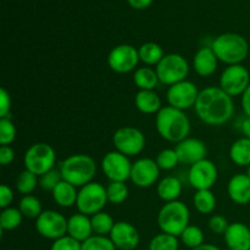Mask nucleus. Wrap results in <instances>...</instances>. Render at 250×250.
Returning <instances> with one entry per match:
<instances>
[{
	"label": "nucleus",
	"instance_id": "nucleus-14",
	"mask_svg": "<svg viewBox=\"0 0 250 250\" xmlns=\"http://www.w3.org/2000/svg\"><path fill=\"white\" fill-rule=\"evenodd\" d=\"M198 97H199L198 87L194 83L187 80L170 85L167 94H166L168 105L175 109L182 110V111L194 106Z\"/></svg>",
	"mask_w": 250,
	"mask_h": 250
},
{
	"label": "nucleus",
	"instance_id": "nucleus-11",
	"mask_svg": "<svg viewBox=\"0 0 250 250\" xmlns=\"http://www.w3.org/2000/svg\"><path fill=\"white\" fill-rule=\"evenodd\" d=\"M102 170L110 182H126L131 178L132 163L119 151H109L102 160Z\"/></svg>",
	"mask_w": 250,
	"mask_h": 250
},
{
	"label": "nucleus",
	"instance_id": "nucleus-41",
	"mask_svg": "<svg viewBox=\"0 0 250 250\" xmlns=\"http://www.w3.org/2000/svg\"><path fill=\"white\" fill-rule=\"evenodd\" d=\"M81 248H82L81 242L76 241L75 238L66 234V236L54 241L50 250H81Z\"/></svg>",
	"mask_w": 250,
	"mask_h": 250
},
{
	"label": "nucleus",
	"instance_id": "nucleus-44",
	"mask_svg": "<svg viewBox=\"0 0 250 250\" xmlns=\"http://www.w3.org/2000/svg\"><path fill=\"white\" fill-rule=\"evenodd\" d=\"M12 200H14V192H12L11 188L6 185L0 186V207L2 209L9 208Z\"/></svg>",
	"mask_w": 250,
	"mask_h": 250
},
{
	"label": "nucleus",
	"instance_id": "nucleus-25",
	"mask_svg": "<svg viewBox=\"0 0 250 250\" xmlns=\"http://www.w3.org/2000/svg\"><path fill=\"white\" fill-rule=\"evenodd\" d=\"M51 193H53L54 202L61 208H71L77 203V187L63 180L56 186V188Z\"/></svg>",
	"mask_w": 250,
	"mask_h": 250
},
{
	"label": "nucleus",
	"instance_id": "nucleus-38",
	"mask_svg": "<svg viewBox=\"0 0 250 250\" xmlns=\"http://www.w3.org/2000/svg\"><path fill=\"white\" fill-rule=\"evenodd\" d=\"M81 250H116V247L107 237L92 236L83 242Z\"/></svg>",
	"mask_w": 250,
	"mask_h": 250
},
{
	"label": "nucleus",
	"instance_id": "nucleus-31",
	"mask_svg": "<svg viewBox=\"0 0 250 250\" xmlns=\"http://www.w3.org/2000/svg\"><path fill=\"white\" fill-rule=\"evenodd\" d=\"M22 212L17 208H5L0 214V229L1 231H12L22 224Z\"/></svg>",
	"mask_w": 250,
	"mask_h": 250
},
{
	"label": "nucleus",
	"instance_id": "nucleus-5",
	"mask_svg": "<svg viewBox=\"0 0 250 250\" xmlns=\"http://www.w3.org/2000/svg\"><path fill=\"white\" fill-rule=\"evenodd\" d=\"M189 209L185 203L176 202L166 203L158 214V226L163 233L178 237L189 226Z\"/></svg>",
	"mask_w": 250,
	"mask_h": 250
},
{
	"label": "nucleus",
	"instance_id": "nucleus-20",
	"mask_svg": "<svg viewBox=\"0 0 250 250\" xmlns=\"http://www.w3.org/2000/svg\"><path fill=\"white\" fill-rule=\"evenodd\" d=\"M227 193L236 204L247 205L250 203V178L247 173L234 175L227 185Z\"/></svg>",
	"mask_w": 250,
	"mask_h": 250
},
{
	"label": "nucleus",
	"instance_id": "nucleus-7",
	"mask_svg": "<svg viewBox=\"0 0 250 250\" xmlns=\"http://www.w3.org/2000/svg\"><path fill=\"white\" fill-rule=\"evenodd\" d=\"M107 202L109 200H107L106 187H104L102 183L90 182L78 190L76 207L81 214L93 216L103 211Z\"/></svg>",
	"mask_w": 250,
	"mask_h": 250
},
{
	"label": "nucleus",
	"instance_id": "nucleus-39",
	"mask_svg": "<svg viewBox=\"0 0 250 250\" xmlns=\"http://www.w3.org/2000/svg\"><path fill=\"white\" fill-rule=\"evenodd\" d=\"M16 138V126L11 119L5 117L0 119V144L1 146H10Z\"/></svg>",
	"mask_w": 250,
	"mask_h": 250
},
{
	"label": "nucleus",
	"instance_id": "nucleus-24",
	"mask_svg": "<svg viewBox=\"0 0 250 250\" xmlns=\"http://www.w3.org/2000/svg\"><path fill=\"white\" fill-rule=\"evenodd\" d=\"M156 192L159 198L165 203L176 202L182 194V183L175 176H167L159 182Z\"/></svg>",
	"mask_w": 250,
	"mask_h": 250
},
{
	"label": "nucleus",
	"instance_id": "nucleus-15",
	"mask_svg": "<svg viewBox=\"0 0 250 250\" xmlns=\"http://www.w3.org/2000/svg\"><path fill=\"white\" fill-rule=\"evenodd\" d=\"M217 167L211 160L204 159L190 166L188 171V182L194 189H211L217 181Z\"/></svg>",
	"mask_w": 250,
	"mask_h": 250
},
{
	"label": "nucleus",
	"instance_id": "nucleus-33",
	"mask_svg": "<svg viewBox=\"0 0 250 250\" xmlns=\"http://www.w3.org/2000/svg\"><path fill=\"white\" fill-rule=\"evenodd\" d=\"M106 194L109 203L122 204L128 198V187L126 182H110L106 187Z\"/></svg>",
	"mask_w": 250,
	"mask_h": 250
},
{
	"label": "nucleus",
	"instance_id": "nucleus-2",
	"mask_svg": "<svg viewBox=\"0 0 250 250\" xmlns=\"http://www.w3.org/2000/svg\"><path fill=\"white\" fill-rule=\"evenodd\" d=\"M156 129L161 138L170 143H180L188 138L190 132V121L182 110L172 106H164L156 114Z\"/></svg>",
	"mask_w": 250,
	"mask_h": 250
},
{
	"label": "nucleus",
	"instance_id": "nucleus-1",
	"mask_svg": "<svg viewBox=\"0 0 250 250\" xmlns=\"http://www.w3.org/2000/svg\"><path fill=\"white\" fill-rule=\"evenodd\" d=\"M197 116L210 126H221L232 119L234 104L232 97L220 87H208L200 90L194 105Z\"/></svg>",
	"mask_w": 250,
	"mask_h": 250
},
{
	"label": "nucleus",
	"instance_id": "nucleus-21",
	"mask_svg": "<svg viewBox=\"0 0 250 250\" xmlns=\"http://www.w3.org/2000/svg\"><path fill=\"white\" fill-rule=\"evenodd\" d=\"M219 59L211 46H203L193 58V68L200 77H209L216 71Z\"/></svg>",
	"mask_w": 250,
	"mask_h": 250
},
{
	"label": "nucleus",
	"instance_id": "nucleus-45",
	"mask_svg": "<svg viewBox=\"0 0 250 250\" xmlns=\"http://www.w3.org/2000/svg\"><path fill=\"white\" fill-rule=\"evenodd\" d=\"M15 151L10 146H1L0 148V164L4 166L9 165L14 161Z\"/></svg>",
	"mask_w": 250,
	"mask_h": 250
},
{
	"label": "nucleus",
	"instance_id": "nucleus-16",
	"mask_svg": "<svg viewBox=\"0 0 250 250\" xmlns=\"http://www.w3.org/2000/svg\"><path fill=\"white\" fill-rule=\"evenodd\" d=\"M160 176V167L155 160L149 158L138 159L132 164L131 178L134 186L139 188H149L156 183Z\"/></svg>",
	"mask_w": 250,
	"mask_h": 250
},
{
	"label": "nucleus",
	"instance_id": "nucleus-28",
	"mask_svg": "<svg viewBox=\"0 0 250 250\" xmlns=\"http://www.w3.org/2000/svg\"><path fill=\"white\" fill-rule=\"evenodd\" d=\"M138 53L142 62L148 66L158 65L165 56L163 48L159 44L153 43V42H148V43H144L143 45L139 46Z\"/></svg>",
	"mask_w": 250,
	"mask_h": 250
},
{
	"label": "nucleus",
	"instance_id": "nucleus-48",
	"mask_svg": "<svg viewBox=\"0 0 250 250\" xmlns=\"http://www.w3.org/2000/svg\"><path fill=\"white\" fill-rule=\"evenodd\" d=\"M242 132H243L244 137L250 139V117H247L243 122H242Z\"/></svg>",
	"mask_w": 250,
	"mask_h": 250
},
{
	"label": "nucleus",
	"instance_id": "nucleus-35",
	"mask_svg": "<svg viewBox=\"0 0 250 250\" xmlns=\"http://www.w3.org/2000/svg\"><path fill=\"white\" fill-rule=\"evenodd\" d=\"M181 241L188 248L195 249L199 246L204 244V233H203L202 229L198 226H193L189 225L185 231L181 234Z\"/></svg>",
	"mask_w": 250,
	"mask_h": 250
},
{
	"label": "nucleus",
	"instance_id": "nucleus-40",
	"mask_svg": "<svg viewBox=\"0 0 250 250\" xmlns=\"http://www.w3.org/2000/svg\"><path fill=\"white\" fill-rule=\"evenodd\" d=\"M61 181H62V176H61L60 170L53 168L49 172L41 176V178H39V186H41L42 189L46 190V192H53Z\"/></svg>",
	"mask_w": 250,
	"mask_h": 250
},
{
	"label": "nucleus",
	"instance_id": "nucleus-10",
	"mask_svg": "<svg viewBox=\"0 0 250 250\" xmlns=\"http://www.w3.org/2000/svg\"><path fill=\"white\" fill-rule=\"evenodd\" d=\"M219 87L229 97L243 95L250 85V73L243 65L227 66L221 73Z\"/></svg>",
	"mask_w": 250,
	"mask_h": 250
},
{
	"label": "nucleus",
	"instance_id": "nucleus-50",
	"mask_svg": "<svg viewBox=\"0 0 250 250\" xmlns=\"http://www.w3.org/2000/svg\"><path fill=\"white\" fill-rule=\"evenodd\" d=\"M247 176H248V177L250 178V165L248 166V167H247Z\"/></svg>",
	"mask_w": 250,
	"mask_h": 250
},
{
	"label": "nucleus",
	"instance_id": "nucleus-27",
	"mask_svg": "<svg viewBox=\"0 0 250 250\" xmlns=\"http://www.w3.org/2000/svg\"><path fill=\"white\" fill-rule=\"evenodd\" d=\"M133 82L139 90H154L160 81L155 70L151 67H139L134 71Z\"/></svg>",
	"mask_w": 250,
	"mask_h": 250
},
{
	"label": "nucleus",
	"instance_id": "nucleus-37",
	"mask_svg": "<svg viewBox=\"0 0 250 250\" xmlns=\"http://www.w3.org/2000/svg\"><path fill=\"white\" fill-rule=\"evenodd\" d=\"M156 164L160 167V170L170 171L172 168H175L177 166V164L180 163L178 160L177 153H176L175 149H164L160 153L156 155L155 159Z\"/></svg>",
	"mask_w": 250,
	"mask_h": 250
},
{
	"label": "nucleus",
	"instance_id": "nucleus-23",
	"mask_svg": "<svg viewBox=\"0 0 250 250\" xmlns=\"http://www.w3.org/2000/svg\"><path fill=\"white\" fill-rule=\"evenodd\" d=\"M134 104L139 111L146 115L158 114L163 109L160 97L154 90H139L134 98Z\"/></svg>",
	"mask_w": 250,
	"mask_h": 250
},
{
	"label": "nucleus",
	"instance_id": "nucleus-36",
	"mask_svg": "<svg viewBox=\"0 0 250 250\" xmlns=\"http://www.w3.org/2000/svg\"><path fill=\"white\" fill-rule=\"evenodd\" d=\"M38 176L32 173L31 171H22L16 180V189L21 194L29 195L38 186Z\"/></svg>",
	"mask_w": 250,
	"mask_h": 250
},
{
	"label": "nucleus",
	"instance_id": "nucleus-19",
	"mask_svg": "<svg viewBox=\"0 0 250 250\" xmlns=\"http://www.w3.org/2000/svg\"><path fill=\"white\" fill-rule=\"evenodd\" d=\"M225 242L231 250H250V227L242 222H233L229 226Z\"/></svg>",
	"mask_w": 250,
	"mask_h": 250
},
{
	"label": "nucleus",
	"instance_id": "nucleus-9",
	"mask_svg": "<svg viewBox=\"0 0 250 250\" xmlns=\"http://www.w3.org/2000/svg\"><path fill=\"white\" fill-rule=\"evenodd\" d=\"M112 143L119 153L126 156H136L146 146V136L136 127H121L112 136Z\"/></svg>",
	"mask_w": 250,
	"mask_h": 250
},
{
	"label": "nucleus",
	"instance_id": "nucleus-22",
	"mask_svg": "<svg viewBox=\"0 0 250 250\" xmlns=\"http://www.w3.org/2000/svg\"><path fill=\"white\" fill-rule=\"evenodd\" d=\"M93 227H92V220L89 216L84 214H73L70 216L67 222V234L76 241L83 243L87 241L88 238L93 236Z\"/></svg>",
	"mask_w": 250,
	"mask_h": 250
},
{
	"label": "nucleus",
	"instance_id": "nucleus-51",
	"mask_svg": "<svg viewBox=\"0 0 250 250\" xmlns=\"http://www.w3.org/2000/svg\"><path fill=\"white\" fill-rule=\"evenodd\" d=\"M229 250H231V249H229Z\"/></svg>",
	"mask_w": 250,
	"mask_h": 250
},
{
	"label": "nucleus",
	"instance_id": "nucleus-17",
	"mask_svg": "<svg viewBox=\"0 0 250 250\" xmlns=\"http://www.w3.org/2000/svg\"><path fill=\"white\" fill-rule=\"evenodd\" d=\"M109 238L119 250H134L141 241L138 229L126 221L116 222Z\"/></svg>",
	"mask_w": 250,
	"mask_h": 250
},
{
	"label": "nucleus",
	"instance_id": "nucleus-46",
	"mask_svg": "<svg viewBox=\"0 0 250 250\" xmlns=\"http://www.w3.org/2000/svg\"><path fill=\"white\" fill-rule=\"evenodd\" d=\"M242 107L247 117H250V85L242 95Z\"/></svg>",
	"mask_w": 250,
	"mask_h": 250
},
{
	"label": "nucleus",
	"instance_id": "nucleus-34",
	"mask_svg": "<svg viewBox=\"0 0 250 250\" xmlns=\"http://www.w3.org/2000/svg\"><path fill=\"white\" fill-rule=\"evenodd\" d=\"M180 242L177 237L167 233H160L153 237L149 243V250H178Z\"/></svg>",
	"mask_w": 250,
	"mask_h": 250
},
{
	"label": "nucleus",
	"instance_id": "nucleus-47",
	"mask_svg": "<svg viewBox=\"0 0 250 250\" xmlns=\"http://www.w3.org/2000/svg\"><path fill=\"white\" fill-rule=\"evenodd\" d=\"M128 2L133 9L143 10L146 9L153 2V0H128Z\"/></svg>",
	"mask_w": 250,
	"mask_h": 250
},
{
	"label": "nucleus",
	"instance_id": "nucleus-12",
	"mask_svg": "<svg viewBox=\"0 0 250 250\" xmlns=\"http://www.w3.org/2000/svg\"><path fill=\"white\" fill-rule=\"evenodd\" d=\"M68 220L55 210H45L36 220V229L42 237L56 239L67 234Z\"/></svg>",
	"mask_w": 250,
	"mask_h": 250
},
{
	"label": "nucleus",
	"instance_id": "nucleus-32",
	"mask_svg": "<svg viewBox=\"0 0 250 250\" xmlns=\"http://www.w3.org/2000/svg\"><path fill=\"white\" fill-rule=\"evenodd\" d=\"M19 209L22 212V215H23V217H27V219L37 220L39 217V215L43 212L41 200L32 194L23 195L22 197V199L20 200Z\"/></svg>",
	"mask_w": 250,
	"mask_h": 250
},
{
	"label": "nucleus",
	"instance_id": "nucleus-13",
	"mask_svg": "<svg viewBox=\"0 0 250 250\" xmlns=\"http://www.w3.org/2000/svg\"><path fill=\"white\" fill-rule=\"evenodd\" d=\"M141 61L137 48L129 44H120L115 46L107 56L109 67L116 73H128L136 70Z\"/></svg>",
	"mask_w": 250,
	"mask_h": 250
},
{
	"label": "nucleus",
	"instance_id": "nucleus-29",
	"mask_svg": "<svg viewBox=\"0 0 250 250\" xmlns=\"http://www.w3.org/2000/svg\"><path fill=\"white\" fill-rule=\"evenodd\" d=\"M193 203H194V207L198 212L203 215L211 214L216 207V198L211 189L197 190L194 198H193Z\"/></svg>",
	"mask_w": 250,
	"mask_h": 250
},
{
	"label": "nucleus",
	"instance_id": "nucleus-26",
	"mask_svg": "<svg viewBox=\"0 0 250 250\" xmlns=\"http://www.w3.org/2000/svg\"><path fill=\"white\" fill-rule=\"evenodd\" d=\"M229 158L236 165L248 167L250 165V139L243 137L233 142L229 148Z\"/></svg>",
	"mask_w": 250,
	"mask_h": 250
},
{
	"label": "nucleus",
	"instance_id": "nucleus-6",
	"mask_svg": "<svg viewBox=\"0 0 250 250\" xmlns=\"http://www.w3.org/2000/svg\"><path fill=\"white\" fill-rule=\"evenodd\" d=\"M56 163V153L51 146L46 143H36L29 146L23 156V165L27 171L37 176L53 170Z\"/></svg>",
	"mask_w": 250,
	"mask_h": 250
},
{
	"label": "nucleus",
	"instance_id": "nucleus-3",
	"mask_svg": "<svg viewBox=\"0 0 250 250\" xmlns=\"http://www.w3.org/2000/svg\"><path fill=\"white\" fill-rule=\"evenodd\" d=\"M60 172L63 181L82 188L93 182V178L97 175V163L87 154H75L60 164Z\"/></svg>",
	"mask_w": 250,
	"mask_h": 250
},
{
	"label": "nucleus",
	"instance_id": "nucleus-42",
	"mask_svg": "<svg viewBox=\"0 0 250 250\" xmlns=\"http://www.w3.org/2000/svg\"><path fill=\"white\" fill-rule=\"evenodd\" d=\"M229 224L224 216L221 215H214L211 219L209 220V229L210 231L214 232L216 234H225L227 229H229Z\"/></svg>",
	"mask_w": 250,
	"mask_h": 250
},
{
	"label": "nucleus",
	"instance_id": "nucleus-4",
	"mask_svg": "<svg viewBox=\"0 0 250 250\" xmlns=\"http://www.w3.org/2000/svg\"><path fill=\"white\" fill-rule=\"evenodd\" d=\"M211 49L219 61L226 65H241L249 54V44L238 33H224L216 37L211 43Z\"/></svg>",
	"mask_w": 250,
	"mask_h": 250
},
{
	"label": "nucleus",
	"instance_id": "nucleus-30",
	"mask_svg": "<svg viewBox=\"0 0 250 250\" xmlns=\"http://www.w3.org/2000/svg\"><path fill=\"white\" fill-rule=\"evenodd\" d=\"M90 220H92L93 232L95 233V236L107 237V234L110 236L115 224H116L111 215L105 211H100L98 214L93 215Z\"/></svg>",
	"mask_w": 250,
	"mask_h": 250
},
{
	"label": "nucleus",
	"instance_id": "nucleus-18",
	"mask_svg": "<svg viewBox=\"0 0 250 250\" xmlns=\"http://www.w3.org/2000/svg\"><path fill=\"white\" fill-rule=\"evenodd\" d=\"M175 150L177 153L178 160L181 164L194 165L199 161L204 160L207 155V146L203 141L198 138H186L185 141L176 144Z\"/></svg>",
	"mask_w": 250,
	"mask_h": 250
},
{
	"label": "nucleus",
	"instance_id": "nucleus-8",
	"mask_svg": "<svg viewBox=\"0 0 250 250\" xmlns=\"http://www.w3.org/2000/svg\"><path fill=\"white\" fill-rule=\"evenodd\" d=\"M156 75L163 84L173 85L186 81L189 73V65L186 58L176 53L166 54L156 65Z\"/></svg>",
	"mask_w": 250,
	"mask_h": 250
},
{
	"label": "nucleus",
	"instance_id": "nucleus-49",
	"mask_svg": "<svg viewBox=\"0 0 250 250\" xmlns=\"http://www.w3.org/2000/svg\"><path fill=\"white\" fill-rule=\"evenodd\" d=\"M192 250H221V249H220L219 247L214 246V244H208V243H204V244H202V246L198 247V248L192 249Z\"/></svg>",
	"mask_w": 250,
	"mask_h": 250
},
{
	"label": "nucleus",
	"instance_id": "nucleus-43",
	"mask_svg": "<svg viewBox=\"0 0 250 250\" xmlns=\"http://www.w3.org/2000/svg\"><path fill=\"white\" fill-rule=\"evenodd\" d=\"M10 110H11V98L6 89L1 88L0 90V119H5V117L10 119Z\"/></svg>",
	"mask_w": 250,
	"mask_h": 250
}]
</instances>
